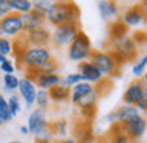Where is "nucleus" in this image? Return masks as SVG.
I'll use <instances>...</instances> for the list:
<instances>
[{
	"label": "nucleus",
	"mask_w": 147,
	"mask_h": 143,
	"mask_svg": "<svg viewBox=\"0 0 147 143\" xmlns=\"http://www.w3.org/2000/svg\"><path fill=\"white\" fill-rule=\"evenodd\" d=\"M119 5L115 0H98V14L105 22L119 21Z\"/></svg>",
	"instance_id": "obj_16"
},
{
	"label": "nucleus",
	"mask_w": 147,
	"mask_h": 143,
	"mask_svg": "<svg viewBox=\"0 0 147 143\" xmlns=\"http://www.w3.org/2000/svg\"><path fill=\"white\" fill-rule=\"evenodd\" d=\"M60 79H62V76L59 72H55V74H36V76L32 77L36 90H45V91H49L52 86L59 85Z\"/></svg>",
	"instance_id": "obj_18"
},
{
	"label": "nucleus",
	"mask_w": 147,
	"mask_h": 143,
	"mask_svg": "<svg viewBox=\"0 0 147 143\" xmlns=\"http://www.w3.org/2000/svg\"><path fill=\"white\" fill-rule=\"evenodd\" d=\"M119 126L122 127V130L127 134V137L131 142H139V140H142L144 135H146L147 121H146V118H144V115L139 113L134 118H131L130 121H127V123H123V124H119Z\"/></svg>",
	"instance_id": "obj_7"
},
{
	"label": "nucleus",
	"mask_w": 147,
	"mask_h": 143,
	"mask_svg": "<svg viewBox=\"0 0 147 143\" xmlns=\"http://www.w3.org/2000/svg\"><path fill=\"white\" fill-rule=\"evenodd\" d=\"M144 98H147L146 77H144V79H134L133 82L128 83L127 90H125V93H123V104L134 105V107H136V104Z\"/></svg>",
	"instance_id": "obj_8"
},
{
	"label": "nucleus",
	"mask_w": 147,
	"mask_h": 143,
	"mask_svg": "<svg viewBox=\"0 0 147 143\" xmlns=\"http://www.w3.org/2000/svg\"><path fill=\"white\" fill-rule=\"evenodd\" d=\"M27 129H29L30 135H36L38 132L48 129L49 127V120H48V113L45 110H40V108H33L30 112L29 118H27Z\"/></svg>",
	"instance_id": "obj_12"
},
{
	"label": "nucleus",
	"mask_w": 147,
	"mask_h": 143,
	"mask_svg": "<svg viewBox=\"0 0 147 143\" xmlns=\"http://www.w3.org/2000/svg\"><path fill=\"white\" fill-rule=\"evenodd\" d=\"M55 72H59V63H57V60L52 57L51 60H48L45 65H41L38 69H35V71H26V77L32 79L33 76H36V74H55Z\"/></svg>",
	"instance_id": "obj_22"
},
{
	"label": "nucleus",
	"mask_w": 147,
	"mask_h": 143,
	"mask_svg": "<svg viewBox=\"0 0 147 143\" xmlns=\"http://www.w3.org/2000/svg\"><path fill=\"white\" fill-rule=\"evenodd\" d=\"M146 69H147V55L141 54L131 65V74L134 79H144L146 77Z\"/></svg>",
	"instance_id": "obj_25"
},
{
	"label": "nucleus",
	"mask_w": 147,
	"mask_h": 143,
	"mask_svg": "<svg viewBox=\"0 0 147 143\" xmlns=\"http://www.w3.org/2000/svg\"><path fill=\"white\" fill-rule=\"evenodd\" d=\"M49 99H51V104H57V105H63L70 101V93H71V88L70 86H65L62 83L52 86L49 90Z\"/></svg>",
	"instance_id": "obj_19"
},
{
	"label": "nucleus",
	"mask_w": 147,
	"mask_h": 143,
	"mask_svg": "<svg viewBox=\"0 0 147 143\" xmlns=\"http://www.w3.org/2000/svg\"><path fill=\"white\" fill-rule=\"evenodd\" d=\"M24 38H26L27 46H32V47H49V44H51V30L45 25L41 29L33 30V32L24 33Z\"/></svg>",
	"instance_id": "obj_14"
},
{
	"label": "nucleus",
	"mask_w": 147,
	"mask_h": 143,
	"mask_svg": "<svg viewBox=\"0 0 147 143\" xmlns=\"http://www.w3.org/2000/svg\"><path fill=\"white\" fill-rule=\"evenodd\" d=\"M120 21L128 27V29H130V27L138 29V27L144 25V24H146V0L128 7L127 10L122 13Z\"/></svg>",
	"instance_id": "obj_6"
},
{
	"label": "nucleus",
	"mask_w": 147,
	"mask_h": 143,
	"mask_svg": "<svg viewBox=\"0 0 147 143\" xmlns=\"http://www.w3.org/2000/svg\"><path fill=\"white\" fill-rule=\"evenodd\" d=\"M19 132L22 134V135H30V134H29V129H27L26 124H22V126L19 127Z\"/></svg>",
	"instance_id": "obj_41"
},
{
	"label": "nucleus",
	"mask_w": 147,
	"mask_h": 143,
	"mask_svg": "<svg viewBox=\"0 0 147 143\" xmlns=\"http://www.w3.org/2000/svg\"><path fill=\"white\" fill-rule=\"evenodd\" d=\"M35 108L40 110H48V107L51 105V99H49V93L45 90H36V98H35Z\"/></svg>",
	"instance_id": "obj_30"
},
{
	"label": "nucleus",
	"mask_w": 147,
	"mask_h": 143,
	"mask_svg": "<svg viewBox=\"0 0 147 143\" xmlns=\"http://www.w3.org/2000/svg\"><path fill=\"white\" fill-rule=\"evenodd\" d=\"M79 25H57L51 32V44L54 47H68L76 35L79 33Z\"/></svg>",
	"instance_id": "obj_5"
},
{
	"label": "nucleus",
	"mask_w": 147,
	"mask_h": 143,
	"mask_svg": "<svg viewBox=\"0 0 147 143\" xmlns=\"http://www.w3.org/2000/svg\"><path fill=\"white\" fill-rule=\"evenodd\" d=\"M14 71H16V68H14L13 61L8 60V58L0 63V72H3V74H14Z\"/></svg>",
	"instance_id": "obj_38"
},
{
	"label": "nucleus",
	"mask_w": 147,
	"mask_h": 143,
	"mask_svg": "<svg viewBox=\"0 0 147 143\" xmlns=\"http://www.w3.org/2000/svg\"><path fill=\"white\" fill-rule=\"evenodd\" d=\"M81 10L73 0H65L52 3L46 14V24L52 27L57 25H79Z\"/></svg>",
	"instance_id": "obj_1"
},
{
	"label": "nucleus",
	"mask_w": 147,
	"mask_h": 143,
	"mask_svg": "<svg viewBox=\"0 0 147 143\" xmlns=\"http://www.w3.org/2000/svg\"><path fill=\"white\" fill-rule=\"evenodd\" d=\"M78 74L81 76V79H82V82H87V83H92V85H95L98 80L103 79L101 72H100L98 69H96V66L92 63V61L86 60V61H81L79 65H78Z\"/></svg>",
	"instance_id": "obj_17"
},
{
	"label": "nucleus",
	"mask_w": 147,
	"mask_h": 143,
	"mask_svg": "<svg viewBox=\"0 0 147 143\" xmlns=\"http://www.w3.org/2000/svg\"><path fill=\"white\" fill-rule=\"evenodd\" d=\"M128 35V27L125 25L122 21H114L109 22V29H108V41H115V39L122 38V36Z\"/></svg>",
	"instance_id": "obj_23"
},
{
	"label": "nucleus",
	"mask_w": 147,
	"mask_h": 143,
	"mask_svg": "<svg viewBox=\"0 0 147 143\" xmlns=\"http://www.w3.org/2000/svg\"><path fill=\"white\" fill-rule=\"evenodd\" d=\"M54 138L55 137H54V134H52L51 127H48V129L38 132L36 135H33V143H51Z\"/></svg>",
	"instance_id": "obj_33"
},
{
	"label": "nucleus",
	"mask_w": 147,
	"mask_h": 143,
	"mask_svg": "<svg viewBox=\"0 0 147 143\" xmlns=\"http://www.w3.org/2000/svg\"><path fill=\"white\" fill-rule=\"evenodd\" d=\"M130 36H131L133 43L138 46V47L146 44V32H144V30H136V32H134L133 35H130Z\"/></svg>",
	"instance_id": "obj_37"
},
{
	"label": "nucleus",
	"mask_w": 147,
	"mask_h": 143,
	"mask_svg": "<svg viewBox=\"0 0 147 143\" xmlns=\"http://www.w3.org/2000/svg\"><path fill=\"white\" fill-rule=\"evenodd\" d=\"M51 2L49 0H32V7H33V10H36L38 13H41V14H48V11H49V8H51Z\"/></svg>",
	"instance_id": "obj_36"
},
{
	"label": "nucleus",
	"mask_w": 147,
	"mask_h": 143,
	"mask_svg": "<svg viewBox=\"0 0 147 143\" xmlns=\"http://www.w3.org/2000/svg\"><path fill=\"white\" fill-rule=\"evenodd\" d=\"M62 143H78V142L73 137H65V138H62Z\"/></svg>",
	"instance_id": "obj_42"
},
{
	"label": "nucleus",
	"mask_w": 147,
	"mask_h": 143,
	"mask_svg": "<svg viewBox=\"0 0 147 143\" xmlns=\"http://www.w3.org/2000/svg\"><path fill=\"white\" fill-rule=\"evenodd\" d=\"M10 7H11L13 13H18L21 16L33 10L32 0H10Z\"/></svg>",
	"instance_id": "obj_28"
},
{
	"label": "nucleus",
	"mask_w": 147,
	"mask_h": 143,
	"mask_svg": "<svg viewBox=\"0 0 147 143\" xmlns=\"http://www.w3.org/2000/svg\"><path fill=\"white\" fill-rule=\"evenodd\" d=\"M89 61H92V63L95 65L96 69L101 72L103 77L112 79V77L119 76V72H120V69H119L117 65L114 63L112 57L106 51H93L89 57Z\"/></svg>",
	"instance_id": "obj_4"
},
{
	"label": "nucleus",
	"mask_w": 147,
	"mask_h": 143,
	"mask_svg": "<svg viewBox=\"0 0 147 143\" xmlns=\"http://www.w3.org/2000/svg\"><path fill=\"white\" fill-rule=\"evenodd\" d=\"M5 60H7V58H5V57H3V55L0 54V63H2V61H5Z\"/></svg>",
	"instance_id": "obj_45"
},
{
	"label": "nucleus",
	"mask_w": 147,
	"mask_h": 143,
	"mask_svg": "<svg viewBox=\"0 0 147 143\" xmlns=\"http://www.w3.org/2000/svg\"><path fill=\"white\" fill-rule=\"evenodd\" d=\"M92 52H93V47H92L90 38L82 32V30H79V33L76 35V38L71 41V44L68 46V49H67L68 58H70L71 61L81 63V61L89 60V57H90Z\"/></svg>",
	"instance_id": "obj_3"
},
{
	"label": "nucleus",
	"mask_w": 147,
	"mask_h": 143,
	"mask_svg": "<svg viewBox=\"0 0 147 143\" xmlns=\"http://www.w3.org/2000/svg\"><path fill=\"white\" fill-rule=\"evenodd\" d=\"M0 25H2V32H3V36L7 38H18L22 32V21H21V14L18 13H10L0 19Z\"/></svg>",
	"instance_id": "obj_10"
},
{
	"label": "nucleus",
	"mask_w": 147,
	"mask_h": 143,
	"mask_svg": "<svg viewBox=\"0 0 147 143\" xmlns=\"http://www.w3.org/2000/svg\"><path fill=\"white\" fill-rule=\"evenodd\" d=\"M10 143H22V142H19V140H11Z\"/></svg>",
	"instance_id": "obj_46"
},
{
	"label": "nucleus",
	"mask_w": 147,
	"mask_h": 143,
	"mask_svg": "<svg viewBox=\"0 0 147 143\" xmlns=\"http://www.w3.org/2000/svg\"><path fill=\"white\" fill-rule=\"evenodd\" d=\"M73 138L78 143H95L96 137L93 132L92 123L78 118V121L73 124Z\"/></svg>",
	"instance_id": "obj_11"
},
{
	"label": "nucleus",
	"mask_w": 147,
	"mask_h": 143,
	"mask_svg": "<svg viewBox=\"0 0 147 143\" xmlns=\"http://www.w3.org/2000/svg\"><path fill=\"white\" fill-rule=\"evenodd\" d=\"M7 104H8V108H10L11 112V116H16L18 113L21 112V108H22V104H21V98L16 94V93H11L10 96L7 98Z\"/></svg>",
	"instance_id": "obj_32"
},
{
	"label": "nucleus",
	"mask_w": 147,
	"mask_h": 143,
	"mask_svg": "<svg viewBox=\"0 0 147 143\" xmlns=\"http://www.w3.org/2000/svg\"><path fill=\"white\" fill-rule=\"evenodd\" d=\"M106 142L108 143H131V140L127 137V134L122 130V127L119 124H112L109 134L106 135Z\"/></svg>",
	"instance_id": "obj_24"
},
{
	"label": "nucleus",
	"mask_w": 147,
	"mask_h": 143,
	"mask_svg": "<svg viewBox=\"0 0 147 143\" xmlns=\"http://www.w3.org/2000/svg\"><path fill=\"white\" fill-rule=\"evenodd\" d=\"M18 91H19L21 101H24L27 108H32L35 105V98H36V86L33 83L32 79L24 76L22 79H19V85H18Z\"/></svg>",
	"instance_id": "obj_13"
},
{
	"label": "nucleus",
	"mask_w": 147,
	"mask_h": 143,
	"mask_svg": "<svg viewBox=\"0 0 147 143\" xmlns=\"http://www.w3.org/2000/svg\"><path fill=\"white\" fill-rule=\"evenodd\" d=\"M19 85V77L16 74H3V90L8 93H14Z\"/></svg>",
	"instance_id": "obj_31"
},
{
	"label": "nucleus",
	"mask_w": 147,
	"mask_h": 143,
	"mask_svg": "<svg viewBox=\"0 0 147 143\" xmlns=\"http://www.w3.org/2000/svg\"><path fill=\"white\" fill-rule=\"evenodd\" d=\"M10 13H13L10 7V0H0V19H3Z\"/></svg>",
	"instance_id": "obj_39"
},
{
	"label": "nucleus",
	"mask_w": 147,
	"mask_h": 143,
	"mask_svg": "<svg viewBox=\"0 0 147 143\" xmlns=\"http://www.w3.org/2000/svg\"><path fill=\"white\" fill-rule=\"evenodd\" d=\"M112 85H114L112 79H109V77H103L101 80H98V82L93 85V90H95V93L98 94V98L101 99V98H105V96H108L109 93H111Z\"/></svg>",
	"instance_id": "obj_26"
},
{
	"label": "nucleus",
	"mask_w": 147,
	"mask_h": 143,
	"mask_svg": "<svg viewBox=\"0 0 147 143\" xmlns=\"http://www.w3.org/2000/svg\"><path fill=\"white\" fill-rule=\"evenodd\" d=\"M98 102H100V98L95 93V90H93L92 93H89L87 96H84V98L76 104L78 110H79V118L81 120L90 121V123H92V121L95 120V116H96Z\"/></svg>",
	"instance_id": "obj_9"
},
{
	"label": "nucleus",
	"mask_w": 147,
	"mask_h": 143,
	"mask_svg": "<svg viewBox=\"0 0 147 143\" xmlns=\"http://www.w3.org/2000/svg\"><path fill=\"white\" fill-rule=\"evenodd\" d=\"M0 54L5 58H8V55L13 54V41L7 36H0Z\"/></svg>",
	"instance_id": "obj_34"
},
{
	"label": "nucleus",
	"mask_w": 147,
	"mask_h": 143,
	"mask_svg": "<svg viewBox=\"0 0 147 143\" xmlns=\"http://www.w3.org/2000/svg\"><path fill=\"white\" fill-rule=\"evenodd\" d=\"M10 121H13V116H11V112L8 108L7 98L0 93V124L3 126V124L10 123Z\"/></svg>",
	"instance_id": "obj_29"
},
{
	"label": "nucleus",
	"mask_w": 147,
	"mask_h": 143,
	"mask_svg": "<svg viewBox=\"0 0 147 143\" xmlns=\"http://www.w3.org/2000/svg\"><path fill=\"white\" fill-rule=\"evenodd\" d=\"M105 121H106L108 124H111V126H112V124H115V113H114V110L109 112V113L106 115V116H105Z\"/></svg>",
	"instance_id": "obj_40"
},
{
	"label": "nucleus",
	"mask_w": 147,
	"mask_h": 143,
	"mask_svg": "<svg viewBox=\"0 0 147 143\" xmlns=\"http://www.w3.org/2000/svg\"><path fill=\"white\" fill-rule=\"evenodd\" d=\"M51 58L52 52L49 47H32V46H29L24 51V54L21 55L18 63L24 71H35Z\"/></svg>",
	"instance_id": "obj_2"
},
{
	"label": "nucleus",
	"mask_w": 147,
	"mask_h": 143,
	"mask_svg": "<svg viewBox=\"0 0 147 143\" xmlns=\"http://www.w3.org/2000/svg\"><path fill=\"white\" fill-rule=\"evenodd\" d=\"M51 143H62V140H60V138H54Z\"/></svg>",
	"instance_id": "obj_43"
},
{
	"label": "nucleus",
	"mask_w": 147,
	"mask_h": 143,
	"mask_svg": "<svg viewBox=\"0 0 147 143\" xmlns=\"http://www.w3.org/2000/svg\"><path fill=\"white\" fill-rule=\"evenodd\" d=\"M138 2H144V0H138Z\"/></svg>",
	"instance_id": "obj_48"
},
{
	"label": "nucleus",
	"mask_w": 147,
	"mask_h": 143,
	"mask_svg": "<svg viewBox=\"0 0 147 143\" xmlns=\"http://www.w3.org/2000/svg\"><path fill=\"white\" fill-rule=\"evenodd\" d=\"M0 36H3V32H2V25H0Z\"/></svg>",
	"instance_id": "obj_47"
},
{
	"label": "nucleus",
	"mask_w": 147,
	"mask_h": 143,
	"mask_svg": "<svg viewBox=\"0 0 147 143\" xmlns=\"http://www.w3.org/2000/svg\"><path fill=\"white\" fill-rule=\"evenodd\" d=\"M21 21H22V32L29 33L33 32L36 29H41V27L46 25V16L41 13H38L36 10H32L29 13L22 14L21 16Z\"/></svg>",
	"instance_id": "obj_15"
},
{
	"label": "nucleus",
	"mask_w": 147,
	"mask_h": 143,
	"mask_svg": "<svg viewBox=\"0 0 147 143\" xmlns=\"http://www.w3.org/2000/svg\"><path fill=\"white\" fill-rule=\"evenodd\" d=\"M93 91V85L92 83H87L81 80L79 83H76L74 86H71V93H70V101L73 102V105H76L84 96H87L89 93Z\"/></svg>",
	"instance_id": "obj_21"
},
{
	"label": "nucleus",
	"mask_w": 147,
	"mask_h": 143,
	"mask_svg": "<svg viewBox=\"0 0 147 143\" xmlns=\"http://www.w3.org/2000/svg\"><path fill=\"white\" fill-rule=\"evenodd\" d=\"M81 80H82V79H81V76H79L78 72H70V74H67L65 77H62V79H60V83H62V85H65V86H70V88H71V86H74L76 83H79Z\"/></svg>",
	"instance_id": "obj_35"
},
{
	"label": "nucleus",
	"mask_w": 147,
	"mask_h": 143,
	"mask_svg": "<svg viewBox=\"0 0 147 143\" xmlns=\"http://www.w3.org/2000/svg\"><path fill=\"white\" fill-rule=\"evenodd\" d=\"M114 113H115V124H123L127 121H130L131 118H134L136 115H139V110L134 105L122 104L120 107H117L114 110Z\"/></svg>",
	"instance_id": "obj_20"
},
{
	"label": "nucleus",
	"mask_w": 147,
	"mask_h": 143,
	"mask_svg": "<svg viewBox=\"0 0 147 143\" xmlns=\"http://www.w3.org/2000/svg\"><path fill=\"white\" fill-rule=\"evenodd\" d=\"M51 3H57V2H65V0H49Z\"/></svg>",
	"instance_id": "obj_44"
},
{
	"label": "nucleus",
	"mask_w": 147,
	"mask_h": 143,
	"mask_svg": "<svg viewBox=\"0 0 147 143\" xmlns=\"http://www.w3.org/2000/svg\"><path fill=\"white\" fill-rule=\"evenodd\" d=\"M49 127H51L54 137H62V138L68 137V121L63 120V118H60V120H55V121H52V123H49ZM62 138H60V140H62Z\"/></svg>",
	"instance_id": "obj_27"
}]
</instances>
